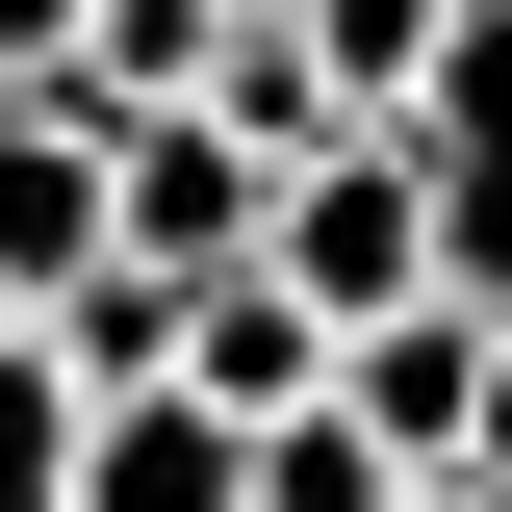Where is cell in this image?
Wrapping results in <instances>:
<instances>
[{
    "label": "cell",
    "instance_id": "cell-1",
    "mask_svg": "<svg viewBox=\"0 0 512 512\" xmlns=\"http://www.w3.org/2000/svg\"><path fill=\"white\" fill-rule=\"evenodd\" d=\"M282 282H308L333 333H384L410 308V282H436V154H410V128H333V154H282Z\"/></svg>",
    "mask_w": 512,
    "mask_h": 512
},
{
    "label": "cell",
    "instance_id": "cell-2",
    "mask_svg": "<svg viewBox=\"0 0 512 512\" xmlns=\"http://www.w3.org/2000/svg\"><path fill=\"white\" fill-rule=\"evenodd\" d=\"M333 384H359V436L410 461V487H487V410H512V308H461V282H410V308H384V333H359Z\"/></svg>",
    "mask_w": 512,
    "mask_h": 512
},
{
    "label": "cell",
    "instance_id": "cell-3",
    "mask_svg": "<svg viewBox=\"0 0 512 512\" xmlns=\"http://www.w3.org/2000/svg\"><path fill=\"white\" fill-rule=\"evenodd\" d=\"M103 256H128V128L52 77V103H0V308H77Z\"/></svg>",
    "mask_w": 512,
    "mask_h": 512
},
{
    "label": "cell",
    "instance_id": "cell-4",
    "mask_svg": "<svg viewBox=\"0 0 512 512\" xmlns=\"http://www.w3.org/2000/svg\"><path fill=\"white\" fill-rule=\"evenodd\" d=\"M256 231H282V154H256L231 103H128V256H154V282H231Z\"/></svg>",
    "mask_w": 512,
    "mask_h": 512
},
{
    "label": "cell",
    "instance_id": "cell-5",
    "mask_svg": "<svg viewBox=\"0 0 512 512\" xmlns=\"http://www.w3.org/2000/svg\"><path fill=\"white\" fill-rule=\"evenodd\" d=\"M410 154H436V282H461V308H512V0H461Z\"/></svg>",
    "mask_w": 512,
    "mask_h": 512
},
{
    "label": "cell",
    "instance_id": "cell-6",
    "mask_svg": "<svg viewBox=\"0 0 512 512\" xmlns=\"http://www.w3.org/2000/svg\"><path fill=\"white\" fill-rule=\"evenodd\" d=\"M333 359H359V333H333L308 282H282V256H231V282H180V384L231 410V436H282V410H333Z\"/></svg>",
    "mask_w": 512,
    "mask_h": 512
},
{
    "label": "cell",
    "instance_id": "cell-7",
    "mask_svg": "<svg viewBox=\"0 0 512 512\" xmlns=\"http://www.w3.org/2000/svg\"><path fill=\"white\" fill-rule=\"evenodd\" d=\"M77 512H256V436L205 384H103V436H77Z\"/></svg>",
    "mask_w": 512,
    "mask_h": 512
},
{
    "label": "cell",
    "instance_id": "cell-8",
    "mask_svg": "<svg viewBox=\"0 0 512 512\" xmlns=\"http://www.w3.org/2000/svg\"><path fill=\"white\" fill-rule=\"evenodd\" d=\"M77 436H103L77 333H52V308H0V512H77Z\"/></svg>",
    "mask_w": 512,
    "mask_h": 512
},
{
    "label": "cell",
    "instance_id": "cell-9",
    "mask_svg": "<svg viewBox=\"0 0 512 512\" xmlns=\"http://www.w3.org/2000/svg\"><path fill=\"white\" fill-rule=\"evenodd\" d=\"M282 26L333 52V103H359V128H410V103H436V52H461V0H282Z\"/></svg>",
    "mask_w": 512,
    "mask_h": 512
},
{
    "label": "cell",
    "instance_id": "cell-10",
    "mask_svg": "<svg viewBox=\"0 0 512 512\" xmlns=\"http://www.w3.org/2000/svg\"><path fill=\"white\" fill-rule=\"evenodd\" d=\"M256 512H410V461L359 436V384H333V410H282V436H256Z\"/></svg>",
    "mask_w": 512,
    "mask_h": 512
},
{
    "label": "cell",
    "instance_id": "cell-11",
    "mask_svg": "<svg viewBox=\"0 0 512 512\" xmlns=\"http://www.w3.org/2000/svg\"><path fill=\"white\" fill-rule=\"evenodd\" d=\"M52 333H77V384H180V282H154V256H103Z\"/></svg>",
    "mask_w": 512,
    "mask_h": 512
},
{
    "label": "cell",
    "instance_id": "cell-12",
    "mask_svg": "<svg viewBox=\"0 0 512 512\" xmlns=\"http://www.w3.org/2000/svg\"><path fill=\"white\" fill-rule=\"evenodd\" d=\"M77 26H103V0H0V103H52V77H77Z\"/></svg>",
    "mask_w": 512,
    "mask_h": 512
},
{
    "label": "cell",
    "instance_id": "cell-13",
    "mask_svg": "<svg viewBox=\"0 0 512 512\" xmlns=\"http://www.w3.org/2000/svg\"><path fill=\"white\" fill-rule=\"evenodd\" d=\"M410 512H512V487H410Z\"/></svg>",
    "mask_w": 512,
    "mask_h": 512
},
{
    "label": "cell",
    "instance_id": "cell-14",
    "mask_svg": "<svg viewBox=\"0 0 512 512\" xmlns=\"http://www.w3.org/2000/svg\"><path fill=\"white\" fill-rule=\"evenodd\" d=\"M487 487H512V410H487Z\"/></svg>",
    "mask_w": 512,
    "mask_h": 512
}]
</instances>
